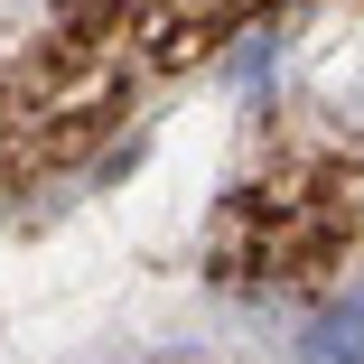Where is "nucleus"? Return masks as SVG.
Here are the masks:
<instances>
[{
	"mask_svg": "<svg viewBox=\"0 0 364 364\" xmlns=\"http://www.w3.org/2000/svg\"><path fill=\"white\" fill-rule=\"evenodd\" d=\"M355 355H364V299H346L309 327V364H355Z\"/></svg>",
	"mask_w": 364,
	"mask_h": 364,
	"instance_id": "1",
	"label": "nucleus"
}]
</instances>
